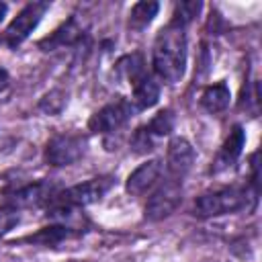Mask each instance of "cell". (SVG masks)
Segmentation results:
<instances>
[{"label": "cell", "instance_id": "1", "mask_svg": "<svg viewBox=\"0 0 262 262\" xmlns=\"http://www.w3.org/2000/svg\"><path fill=\"white\" fill-rule=\"evenodd\" d=\"M151 63H154V72L158 74L160 80H164L168 84H176L182 80V76L186 72L184 25L172 20L158 33V37L154 41V49H151Z\"/></svg>", "mask_w": 262, "mask_h": 262}, {"label": "cell", "instance_id": "2", "mask_svg": "<svg viewBox=\"0 0 262 262\" xmlns=\"http://www.w3.org/2000/svg\"><path fill=\"white\" fill-rule=\"evenodd\" d=\"M248 190L246 188H221L213 192H205L194 201V215L199 217H217L225 213H237L248 209Z\"/></svg>", "mask_w": 262, "mask_h": 262}, {"label": "cell", "instance_id": "3", "mask_svg": "<svg viewBox=\"0 0 262 262\" xmlns=\"http://www.w3.org/2000/svg\"><path fill=\"white\" fill-rule=\"evenodd\" d=\"M86 151V139L78 133H57L45 145V162L49 166L61 168L76 164Z\"/></svg>", "mask_w": 262, "mask_h": 262}, {"label": "cell", "instance_id": "4", "mask_svg": "<svg viewBox=\"0 0 262 262\" xmlns=\"http://www.w3.org/2000/svg\"><path fill=\"white\" fill-rule=\"evenodd\" d=\"M113 178L111 176H96V178H90L86 182H80V184H74L70 188H66L63 192H57L51 201L55 203H61V205H72V207H86V205H92L96 201H100L113 186Z\"/></svg>", "mask_w": 262, "mask_h": 262}, {"label": "cell", "instance_id": "5", "mask_svg": "<svg viewBox=\"0 0 262 262\" xmlns=\"http://www.w3.org/2000/svg\"><path fill=\"white\" fill-rule=\"evenodd\" d=\"M180 201H182V180L170 178V180L162 182L151 192V196L145 203V213L143 215L149 221H162L178 209Z\"/></svg>", "mask_w": 262, "mask_h": 262}, {"label": "cell", "instance_id": "6", "mask_svg": "<svg viewBox=\"0 0 262 262\" xmlns=\"http://www.w3.org/2000/svg\"><path fill=\"white\" fill-rule=\"evenodd\" d=\"M49 4L47 2H29L6 27L4 31V41L8 47H18L23 41L29 39V35L37 29V25L41 23L43 14L47 12Z\"/></svg>", "mask_w": 262, "mask_h": 262}, {"label": "cell", "instance_id": "7", "mask_svg": "<svg viewBox=\"0 0 262 262\" xmlns=\"http://www.w3.org/2000/svg\"><path fill=\"white\" fill-rule=\"evenodd\" d=\"M133 113H135V108L131 106V102L127 98H117V100L104 104L102 108H98L90 117L88 129L92 133H102V135L115 133L133 117Z\"/></svg>", "mask_w": 262, "mask_h": 262}, {"label": "cell", "instance_id": "8", "mask_svg": "<svg viewBox=\"0 0 262 262\" xmlns=\"http://www.w3.org/2000/svg\"><path fill=\"white\" fill-rule=\"evenodd\" d=\"M194 160H196V151L186 137H172L170 139L168 151H166V164H168L170 178L182 180L190 172Z\"/></svg>", "mask_w": 262, "mask_h": 262}, {"label": "cell", "instance_id": "9", "mask_svg": "<svg viewBox=\"0 0 262 262\" xmlns=\"http://www.w3.org/2000/svg\"><path fill=\"white\" fill-rule=\"evenodd\" d=\"M55 186L51 182H33L27 184L23 188H18L16 192H12V196L8 199L6 207L18 211V209H33V207H41L45 203H51V199L55 196Z\"/></svg>", "mask_w": 262, "mask_h": 262}, {"label": "cell", "instance_id": "10", "mask_svg": "<svg viewBox=\"0 0 262 262\" xmlns=\"http://www.w3.org/2000/svg\"><path fill=\"white\" fill-rule=\"evenodd\" d=\"M162 178V162L160 160H149L141 166H137L125 182V190L131 196H143L145 192H149Z\"/></svg>", "mask_w": 262, "mask_h": 262}, {"label": "cell", "instance_id": "11", "mask_svg": "<svg viewBox=\"0 0 262 262\" xmlns=\"http://www.w3.org/2000/svg\"><path fill=\"white\" fill-rule=\"evenodd\" d=\"M244 143H246V133H244V129H242L239 125H235V127L229 131L227 139L223 141V145H221V149H219V154H217V158H215L211 170H213L215 174H219V172L231 168V166L237 162V158L242 156Z\"/></svg>", "mask_w": 262, "mask_h": 262}, {"label": "cell", "instance_id": "12", "mask_svg": "<svg viewBox=\"0 0 262 262\" xmlns=\"http://www.w3.org/2000/svg\"><path fill=\"white\" fill-rule=\"evenodd\" d=\"M82 37H84L82 27H80L78 18H76V16H72V18H70V20H66L61 27H57L49 37H45L43 41H39V47H41L43 51L61 49V47H68V45L78 43Z\"/></svg>", "mask_w": 262, "mask_h": 262}, {"label": "cell", "instance_id": "13", "mask_svg": "<svg viewBox=\"0 0 262 262\" xmlns=\"http://www.w3.org/2000/svg\"><path fill=\"white\" fill-rule=\"evenodd\" d=\"M131 88H133V92H131V100L129 102L135 108V113L151 108L158 102V98H160V86H158V82L149 74L143 76L139 82H135Z\"/></svg>", "mask_w": 262, "mask_h": 262}, {"label": "cell", "instance_id": "14", "mask_svg": "<svg viewBox=\"0 0 262 262\" xmlns=\"http://www.w3.org/2000/svg\"><path fill=\"white\" fill-rule=\"evenodd\" d=\"M229 100H231V92L227 88L225 82H217V84H211L203 90L201 94V106L211 113V115H217V113H223L227 106H229Z\"/></svg>", "mask_w": 262, "mask_h": 262}, {"label": "cell", "instance_id": "15", "mask_svg": "<svg viewBox=\"0 0 262 262\" xmlns=\"http://www.w3.org/2000/svg\"><path fill=\"white\" fill-rule=\"evenodd\" d=\"M72 235H76V233L70 231L68 227H61V225L53 223V225H49V227L39 229L37 233L27 235L25 242H31V244H39V246H47V248H49V246H57V244L66 242V239L72 237Z\"/></svg>", "mask_w": 262, "mask_h": 262}, {"label": "cell", "instance_id": "16", "mask_svg": "<svg viewBox=\"0 0 262 262\" xmlns=\"http://www.w3.org/2000/svg\"><path fill=\"white\" fill-rule=\"evenodd\" d=\"M158 10H160V4L158 2H151V0H143V2L133 4L131 12H129V29L143 31L154 20V16L158 14Z\"/></svg>", "mask_w": 262, "mask_h": 262}, {"label": "cell", "instance_id": "17", "mask_svg": "<svg viewBox=\"0 0 262 262\" xmlns=\"http://www.w3.org/2000/svg\"><path fill=\"white\" fill-rule=\"evenodd\" d=\"M115 70H117V74H121L131 86H133L135 82H139L143 76H147V72H145V68H143V57H141L139 53H131V55L121 57V59L117 61Z\"/></svg>", "mask_w": 262, "mask_h": 262}, {"label": "cell", "instance_id": "18", "mask_svg": "<svg viewBox=\"0 0 262 262\" xmlns=\"http://www.w3.org/2000/svg\"><path fill=\"white\" fill-rule=\"evenodd\" d=\"M147 133L151 137H164V135H170L172 129H174V115L172 111H160L158 115H154V119L145 125Z\"/></svg>", "mask_w": 262, "mask_h": 262}, {"label": "cell", "instance_id": "19", "mask_svg": "<svg viewBox=\"0 0 262 262\" xmlns=\"http://www.w3.org/2000/svg\"><path fill=\"white\" fill-rule=\"evenodd\" d=\"M66 106V92L63 90H51L47 92L41 100H39V111H43L45 115H59Z\"/></svg>", "mask_w": 262, "mask_h": 262}, {"label": "cell", "instance_id": "20", "mask_svg": "<svg viewBox=\"0 0 262 262\" xmlns=\"http://www.w3.org/2000/svg\"><path fill=\"white\" fill-rule=\"evenodd\" d=\"M201 6H203L201 2H180V4H176V12H174V18L172 20L186 27V23H190L199 14Z\"/></svg>", "mask_w": 262, "mask_h": 262}, {"label": "cell", "instance_id": "21", "mask_svg": "<svg viewBox=\"0 0 262 262\" xmlns=\"http://www.w3.org/2000/svg\"><path fill=\"white\" fill-rule=\"evenodd\" d=\"M131 147H133V151H137V154H147V151L154 149V137L147 133L145 127L135 129V133H133V137H131Z\"/></svg>", "mask_w": 262, "mask_h": 262}, {"label": "cell", "instance_id": "22", "mask_svg": "<svg viewBox=\"0 0 262 262\" xmlns=\"http://www.w3.org/2000/svg\"><path fill=\"white\" fill-rule=\"evenodd\" d=\"M16 223H18V211H14V209L4 205L0 209V237L6 235L12 227H16Z\"/></svg>", "mask_w": 262, "mask_h": 262}, {"label": "cell", "instance_id": "23", "mask_svg": "<svg viewBox=\"0 0 262 262\" xmlns=\"http://www.w3.org/2000/svg\"><path fill=\"white\" fill-rule=\"evenodd\" d=\"M8 80H10V78H8V72H6L4 68H0V92L8 86Z\"/></svg>", "mask_w": 262, "mask_h": 262}, {"label": "cell", "instance_id": "24", "mask_svg": "<svg viewBox=\"0 0 262 262\" xmlns=\"http://www.w3.org/2000/svg\"><path fill=\"white\" fill-rule=\"evenodd\" d=\"M6 10H8V6H6L4 2H0V20L4 18V14H6Z\"/></svg>", "mask_w": 262, "mask_h": 262}]
</instances>
